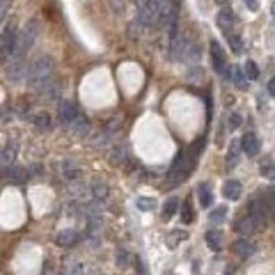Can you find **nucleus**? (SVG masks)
Listing matches in <instances>:
<instances>
[{
	"label": "nucleus",
	"mask_w": 275,
	"mask_h": 275,
	"mask_svg": "<svg viewBox=\"0 0 275 275\" xmlns=\"http://www.w3.org/2000/svg\"><path fill=\"white\" fill-rule=\"evenodd\" d=\"M53 71H55V60H53L51 55L37 58L28 69V87L39 92V89L53 78Z\"/></svg>",
	"instance_id": "nucleus-1"
},
{
	"label": "nucleus",
	"mask_w": 275,
	"mask_h": 275,
	"mask_svg": "<svg viewBox=\"0 0 275 275\" xmlns=\"http://www.w3.org/2000/svg\"><path fill=\"white\" fill-rule=\"evenodd\" d=\"M195 165V156L193 154H179L177 158H174V163H172L170 172H168V186H179L184 179L190 174V170H193Z\"/></svg>",
	"instance_id": "nucleus-2"
},
{
	"label": "nucleus",
	"mask_w": 275,
	"mask_h": 275,
	"mask_svg": "<svg viewBox=\"0 0 275 275\" xmlns=\"http://www.w3.org/2000/svg\"><path fill=\"white\" fill-rule=\"evenodd\" d=\"M37 35H39V21H30L28 25L23 28V32H19V37H16V48H14V55H12V58L21 60L23 53H28L30 48H32Z\"/></svg>",
	"instance_id": "nucleus-3"
},
{
	"label": "nucleus",
	"mask_w": 275,
	"mask_h": 275,
	"mask_svg": "<svg viewBox=\"0 0 275 275\" xmlns=\"http://www.w3.org/2000/svg\"><path fill=\"white\" fill-rule=\"evenodd\" d=\"M209 51H211V64H213V69H216L220 76L230 78L232 69H227V55H225V48L220 46V42L211 39V44H209Z\"/></svg>",
	"instance_id": "nucleus-4"
},
{
	"label": "nucleus",
	"mask_w": 275,
	"mask_h": 275,
	"mask_svg": "<svg viewBox=\"0 0 275 275\" xmlns=\"http://www.w3.org/2000/svg\"><path fill=\"white\" fill-rule=\"evenodd\" d=\"M78 117H81V115H78V108H76L74 101H67V99H62V101L58 104V122L62 124V127L69 128Z\"/></svg>",
	"instance_id": "nucleus-5"
},
{
	"label": "nucleus",
	"mask_w": 275,
	"mask_h": 275,
	"mask_svg": "<svg viewBox=\"0 0 275 275\" xmlns=\"http://www.w3.org/2000/svg\"><path fill=\"white\" fill-rule=\"evenodd\" d=\"M5 74L12 83H21V81H28V67L23 64V60H12L7 67H5Z\"/></svg>",
	"instance_id": "nucleus-6"
},
{
	"label": "nucleus",
	"mask_w": 275,
	"mask_h": 275,
	"mask_svg": "<svg viewBox=\"0 0 275 275\" xmlns=\"http://www.w3.org/2000/svg\"><path fill=\"white\" fill-rule=\"evenodd\" d=\"M16 37H19V32H16V28H12V25H7V28L2 30V62H5V64H9L7 53L9 55H14Z\"/></svg>",
	"instance_id": "nucleus-7"
},
{
	"label": "nucleus",
	"mask_w": 275,
	"mask_h": 275,
	"mask_svg": "<svg viewBox=\"0 0 275 275\" xmlns=\"http://www.w3.org/2000/svg\"><path fill=\"white\" fill-rule=\"evenodd\" d=\"M232 250H234V254L236 257H241V259H248V257H253L254 254V243L250 241V238H238V241H234V246H232Z\"/></svg>",
	"instance_id": "nucleus-8"
},
{
	"label": "nucleus",
	"mask_w": 275,
	"mask_h": 275,
	"mask_svg": "<svg viewBox=\"0 0 275 275\" xmlns=\"http://www.w3.org/2000/svg\"><path fill=\"white\" fill-rule=\"evenodd\" d=\"M259 227H261V223L257 220V218L250 216V213H248V216H243L236 223V230L241 232V234H246V238L250 236V234H254V232H259Z\"/></svg>",
	"instance_id": "nucleus-9"
},
{
	"label": "nucleus",
	"mask_w": 275,
	"mask_h": 275,
	"mask_svg": "<svg viewBox=\"0 0 275 275\" xmlns=\"http://www.w3.org/2000/svg\"><path fill=\"white\" fill-rule=\"evenodd\" d=\"M241 149L246 151L248 156H257V154H259V149H261L259 138H257L254 133H246L243 138H241Z\"/></svg>",
	"instance_id": "nucleus-10"
},
{
	"label": "nucleus",
	"mask_w": 275,
	"mask_h": 275,
	"mask_svg": "<svg viewBox=\"0 0 275 275\" xmlns=\"http://www.w3.org/2000/svg\"><path fill=\"white\" fill-rule=\"evenodd\" d=\"M76 241H78V232L76 230H62L58 236H55V243H58L60 248H71Z\"/></svg>",
	"instance_id": "nucleus-11"
},
{
	"label": "nucleus",
	"mask_w": 275,
	"mask_h": 275,
	"mask_svg": "<svg viewBox=\"0 0 275 275\" xmlns=\"http://www.w3.org/2000/svg\"><path fill=\"white\" fill-rule=\"evenodd\" d=\"M58 172L62 174V177H67V179H78L81 168H78L74 161H60V163H58Z\"/></svg>",
	"instance_id": "nucleus-12"
},
{
	"label": "nucleus",
	"mask_w": 275,
	"mask_h": 275,
	"mask_svg": "<svg viewBox=\"0 0 275 275\" xmlns=\"http://www.w3.org/2000/svg\"><path fill=\"white\" fill-rule=\"evenodd\" d=\"M89 190H92V188H89L87 184H83V181H74V184H71V186H69V190H67V193L71 195V197H74V200L83 202V200H87Z\"/></svg>",
	"instance_id": "nucleus-13"
},
{
	"label": "nucleus",
	"mask_w": 275,
	"mask_h": 275,
	"mask_svg": "<svg viewBox=\"0 0 275 275\" xmlns=\"http://www.w3.org/2000/svg\"><path fill=\"white\" fill-rule=\"evenodd\" d=\"M241 193H243V186L238 184L236 179H230V181H225L223 195L227 197V200H238V197H241Z\"/></svg>",
	"instance_id": "nucleus-14"
},
{
	"label": "nucleus",
	"mask_w": 275,
	"mask_h": 275,
	"mask_svg": "<svg viewBox=\"0 0 275 275\" xmlns=\"http://www.w3.org/2000/svg\"><path fill=\"white\" fill-rule=\"evenodd\" d=\"M60 92H62V85H60V81H55V78H51L44 87L39 89V94H42L44 99H58Z\"/></svg>",
	"instance_id": "nucleus-15"
},
{
	"label": "nucleus",
	"mask_w": 275,
	"mask_h": 275,
	"mask_svg": "<svg viewBox=\"0 0 275 275\" xmlns=\"http://www.w3.org/2000/svg\"><path fill=\"white\" fill-rule=\"evenodd\" d=\"M204 238H207V246L211 248L213 253H218V250L223 248V232L220 230H207Z\"/></svg>",
	"instance_id": "nucleus-16"
},
{
	"label": "nucleus",
	"mask_w": 275,
	"mask_h": 275,
	"mask_svg": "<svg viewBox=\"0 0 275 275\" xmlns=\"http://www.w3.org/2000/svg\"><path fill=\"white\" fill-rule=\"evenodd\" d=\"M234 21H236V16H234L232 9H220V14H218V28L225 30L230 35V28L234 25Z\"/></svg>",
	"instance_id": "nucleus-17"
},
{
	"label": "nucleus",
	"mask_w": 275,
	"mask_h": 275,
	"mask_svg": "<svg viewBox=\"0 0 275 275\" xmlns=\"http://www.w3.org/2000/svg\"><path fill=\"white\" fill-rule=\"evenodd\" d=\"M5 177L12 181V184H23L25 179H28V174H25V170L23 168H16V165H9V168H5Z\"/></svg>",
	"instance_id": "nucleus-18"
},
{
	"label": "nucleus",
	"mask_w": 275,
	"mask_h": 275,
	"mask_svg": "<svg viewBox=\"0 0 275 275\" xmlns=\"http://www.w3.org/2000/svg\"><path fill=\"white\" fill-rule=\"evenodd\" d=\"M14 156H16V145L14 142H7L2 147V168H9L12 161H14Z\"/></svg>",
	"instance_id": "nucleus-19"
},
{
	"label": "nucleus",
	"mask_w": 275,
	"mask_h": 275,
	"mask_svg": "<svg viewBox=\"0 0 275 275\" xmlns=\"http://www.w3.org/2000/svg\"><path fill=\"white\" fill-rule=\"evenodd\" d=\"M197 193H200V204L204 209L211 207V186L209 184H200L197 186Z\"/></svg>",
	"instance_id": "nucleus-20"
},
{
	"label": "nucleus",
	"mask_w": 275,
	"mask_h": 275,
	"mask_svg": "<svg viewBox=\"0 0 275 275\" xmlns=\"http://www.w3.org/2000/svg\"><path fill=\"white\" fill-rule=\"evenodd\" d=\"M92 197L94 200H106L108 197V186H106L104 181H94L92 184Z\"/></svg>",
	"instance_id": "nucleus-21"
},
{
	"label": "nucleus",
	"mask_w": 275,
	"mask_h": 275,
	"mask_svg": "<svg viewBox=\"0 0 275 275\" xmlns=\"http://www.w3.org/2000/svg\"><path fill=\"white\" fill-rule=\"evenodd\" d=\"M179 209V200L177 197H170V200L163 204V220H170L172 216H174V211Z\"/></svg>",
	"instance_id": "nucleus-22"
},
{
	"label": "nucleus",
	"mask_w": 275,
	"mask_h": 275,
	"mask_svg": "<svg viewBox=\"0 0 275 275\" xmlns=\"http://www.w3.org/2000/svg\"><path fill=\"white\" fill-rule=\"evenodd\" d=\"M69 128H71V131H74L76 135H85V133L89 131V122H87L85 117H78V119L74 122V124L69 127Z\"/></svg>",
	"instance_id": "nucleus-23"
},
{
	"label": "nucleus",
	"mask_w": 275,
	"mask_h": 275,
	"mask_svg": "<svg viewBox=\"0 0 275 275\" xmlns=\"http://www.w3.org/2000/svg\"><path fill=\"white\" fill-rule=\"evenodd\" d=\"M32 122H35V127H37L39 131H48V128H51V117H48L46 112H37Z\"/></svg>",
	"instance_id": "nucleus-24"
},
{
	"label": "nucleus",
	"mask_w": 275,
	"mask_h": 275,
	"mask_svg": "<svg viewBox=\"0 0 275 275\" xmlns=\"http://www.w3.org/2000/svg\"><path fill=\"white\" fill-rule=\"evenodd\" d=\"M115 259H117V266L119 268H127L131 264V254L127 253V248H117V253H115Z\"/></svg>",
	"instance_id": "nucleus-25"
},
{
	"label": "nucleus",
	"mask_w": 275,
	"mask_h": 275,
	"mask_svg": "<svg viewBox=\"0 0 275 275\" xmlns=\"http://www.w3.org/2000/svg\"><path fill=\"white\" fill-rule=\"evenodd\" d=\"M135 207L140 209V211H154L156 209V200H151V197H138Z\"/></svg>",
	"instance_id": "nucleus-26"
},
{
	"label": "nucleus",
	"mask_w": 275,
	"mask_h": 275,
	"mask_svg": "<svg viewBox=\"0 0 275 275\" xmlns=\"http://www.w3.org/2000/svg\"><path fill=\"white\" fill-rule=\"evenodd\" d=\"M227 42H230V46H232V51L236 53V55H241L243 53V39L238 37V35H227Z\"/></svg>",
	"instance_id": "nucleus-27"
},
{
	"label": "nucleus",
	"mask_w": 275,
	"mask_h": 275,
	"mask_svg": "<svg viewBox=\"0 0 275 275\" xmlns=\"http://www.w3.org/2000/svg\"><path fill=\"white\" fill-rule=\"evenodd\" d=\"M243 74L248 76V81H257V78H259V69H257V64H254L253 60H248V62H246Z\"/></svg>",
	"instance_id": "nucleus-28"
},
{
	"label": "nucleus",
	"mask_w": 275,
	"mask_h": 275,
	"mask_svg": "<svg viewBox=\"0 0 275 275\" xmlns=\"http://www.w3.org/2000/svg\"><path fill=\"white\" fill-rule=\"evenodd\" d=\"M181 220L186 225H190L195 220V211L193 207H190V202H184V209H181Z\"/></svg>",
	"instance_id": "nucleus-29"
},
{
	"label": "nucleus",
	"mask_w": 275,
	"mask_h": 275,
	"mask_svg": "<svg viewBox=\"0 0 275 275\" xmlns=\"http://www.w3.org/2000/svg\"><path fill=\"white\" fill-rule=\"evenodd\" d=\"M232 76H234V85L238 89H246L248 87V76H243L238 69H232Z\"/></svg>",
	"instance_id": "nucleus-30"
},
{
	"label": "nucleus",
	"mask_w": 275,
	"mask_h": 275,
	"mask_svg": "<svg viewBox=\"0 0 275 275\" xmlns=\"http://www.w3.org/2000/svg\"><path fill=\"white\" fill-rule=\"evenodd\" d=\"M124 161H127V149H124L122 145H119V147L112 149V163H115V165H117V163L122 165Z\"/></svg>",
	"instance_id": "nucleus-31"
},
{
	"label": "nucleus",
	"mask_w": 275,
	"mask_h": 275,
	"mask_svg": "<svg viewBox=\"0 0 275 275\" xmlns=\"http://www.w3.org/2000/svg\"><path fill=\"white\" fill-rule=\"evenodd\" d=\"M236 163H238V145L234 142L230 149V154H227V168H234Z\"/></svg>",
	"instance_id": "nucleus-32"
},
{
	"label": "nucleus",
	"mask_w": 275,
	"mask_h": 275,
	"mask_svg": "<svg viewBox=\"0 0 275 275\" xmlns=\"http://www.w3.org/2000/svg\"><path fill=\"white\" fill-rule=\"evenodd\" d=\"M261 174L266 179H275V163L273 161H266V163L261 165Z\"/></svg>",
	"instance_id": "nucleus-33"
},
{
	"label": "nucleus",
	"mask_w": 275,
	"mask_h": 275,
	"mask_svg": "<svg viewBox=\"0 0 275 275\" xmlns=\"http://www.w3.org/2000/svg\"><path fill=\"white\" fill-rule=\"evenodd\" d=\"M225 211H227V209H225V207H216V209H213V211H211V213H209V218H211L213 223H220V220H223V218H225Z\"/></svg>",
	"instance_id": "nucleus-34"
},
{
	"label": "nucleus",
	"mask_w": 275,
	"mask_h": 275,
	"mask_svg": "<svg viewBox=\"0 0 275 275\" xmlns=\"http://www.w3.org/2000/svg\"><path fill=\"white\" fill-rule=\"evenodd\" d=\"M238 127H241V115L234 112V115H230V119H227V128L234 131V128H238Z\"/></svg>",
	"instance_id": "nucleus-35"
},
{
	"label": "nucleus",
	"mask_w": 275,
	"mask_h": 275,
	"mask_svg": "<svg viewBox=\"0 0 275 275\" xmlns=\"http://www.w3.org/2000/svg\"><path fill=\"white\" fill-rule=\"evenodd\" d=\"M14 108H16V112H19L21 117H25V115H28V110H30V106L25 104L23 99H19V101H16V104H14Z\"/></svg>",
	"instance_id": "nucleus-36"
},
{
	"label": "nucleus",
	"mask_w": 275,
	"mask_h": 275,
	"mask_svg": "<svg viewBox=\"0 0 275 275\" xmlns=\"http://www.w3.org/2000/svg\"><path fill=\"white\" fill-rule=\"evenodd\" d=\"M69 275H87V273H85V266H83V264H76V266H71Z\"/></svg>",
	"instance_id": "nucleus-37"
},
{
	"label": "nucleus",
	"mask_w": 275,
	"mask_h": 275,
	"mask_svg": "<svg viewBox=\"0 0 275 275\" xmlns=\"http://www.w3.org/2000/svg\"><path fill=\"white\" fill-rule=\"evenodd\" d=\"M7 9H9V0H0V19L7 16Z\"/></svg>",
	"instance_id": "nucleus-38"
},
{
	"label": "nucleus",
	"mask_w": 275,
	"mask_h": 275,
	"mask_svg": "<svg viewBox=\"0 0 275 275\" xmlns=\"http://www.w3.org/2000/svg\"><path fill=\"white\" fill-rule=\"evenodd\" d=\"M243 2L248 5V9H250V12H257V9H259V0H243Z\"/></svg>",
	"instance_id": "nucleus-39"
},
{
	"label": "nucleus",
	"mask_w": 275,
	"mask_h": 275,
	"mask_svg": "<svg viewBox=\"0 0 275 275\" xmlns=\"http://www.w3.org/2000/svg\"><path fill=\"white\" fill-rule=\"evenodd\" d=\"M266 89H268V94H271V97L275 99V76H273V78H271V81L266 83Z\"/></svg>",
	"instance_id": "nucleus-40"
},
{
	"label": "nucleus",
	"mask_w": 275,
	"mask_h": 275,
	"mask_svg": "<svg viewBox=\"0 0 275 275\" xmlns=\"http://www.w3.org/2000/svg\"><path fill=\"white\" fill-rule=\"evenodd\" d=\"M135 271H138L140 275H147V271H145V264H142L140 259H138V264H135Z\"/></svg>",
	"instance_id": "nucleus-41"
},
{
	"label": "nucleus",
	"mask_w": 275,
	"mask_h": 275,
	"mask_svg": "<svg viewBox=\"0 0 275 275\" xmlns=\"http://www.w3.org/2000/svg\"><path fill=\"white\" fill-rule=\"evenodd\" d=\"M271 14H273V21H275V2H273V7H271Z\"/></svg>",
	"instance_id": "nucleus-42"
},
{
	"label": "nucleus",
	"mask_w": 275,
	"mask_h": 275,
	"mask_svg": "<svg viewBox=\"0 0 275 275\" xmlns=\"http://www.w3.org/2000/svg\"><path fill=\"white\" fill-rule=\"evenodd\" d=\"M220 2H223V0H220Z\"/></svg>",
	"instance_id": "nucleus-43"
}]
</instances>
